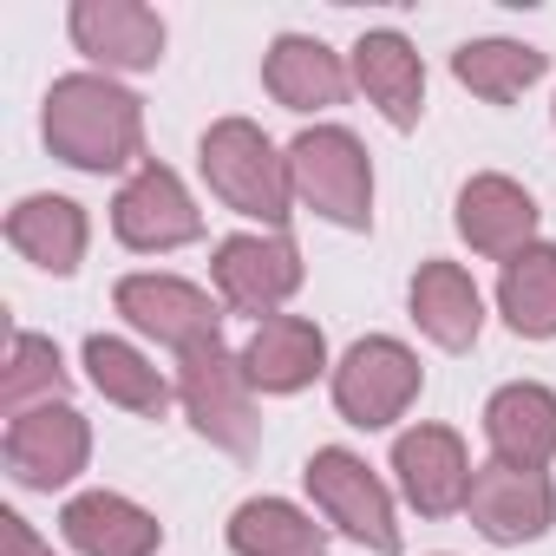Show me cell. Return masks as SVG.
<instances>
[{"instance_id":"cell-1","label":"cell","mask_w":556,"mask_h":556,"mask_svg":"<svg viewBox=\"0 0 556 556\" xmlns=\"http://www.w3.org/2000/svg\"><path fill=\"white\" fill-rule=\"evenodd\" d=\"M40 131L53 144L60 164L73 170H125L144 157V105L112 79V73H66L47 86L40 105Z\"/></svg>"},{"instance_id":"cell-2","label":"cell","mask_w":556,"mask_h":556,"mask_svg":"<svg viewBox=\"0 0 556 556\" xmlns=\"http://www.w3.org/2000/svg\"><path fill=\"white\" fill-rule=\"evenodd\" d=\"M197 164H203V184L223 210L282 236L289 203H295V177H289V151H275L255 118H216L197 144Z\"/></svg>"},{"instance_id":"cell-3","label":"cell","mask_w":556,"mask_h":556,"mask_svg":"<svg viewBox=\"0 0 556 556\" xmlns=\"http://www.w3.org/2000/svg\"><path fill=\"white\" fill-rule=\"evenodd\" d=\"M289 177H295L302 210H315L341 229L374 223V157L348 125H308L289 144Z\"/></svg>"},{"instance_id":"cell-4","label":"cell","mask_w":556,"mask_h":556,"mask_svg":"<svg viewBox=\"0 0 556 556\" xmlns=\"http://www.w3.org/2000/svg\"><path fill=\"white\" fill-rule=\"evenodd\" d=\"M302 478H308V497H315V510H321L328 530L354 536V543L374 549V556H400L393 491L380 484V471H374L361 452H348V445H321V452L308 458Z\"/></svg>"},{"instance_id":"cell-5","label":"cell","mask_w":556,"mask_h":556,"mask_svg":"<svg viewBox=\"0 0 556 556\" xmlns=\"http://www.w3.org/2000/svg\"><path fill=\"white\" fill-rule=\"evenodd\" d=\"M419 387H426L419 354L406 341H393V334H367L334 367V413L348 426H361V432H380V426H393V419L413 413Z\"/></svg>"},{"instance_id":"cell-6","label":"cell","mask_w":556,"mask_h":556,"mask_svg":"<svg viewBox=\"0 0 556 556\" xmlns=\"http://www.w3.org/2000/svg\"><path fill=\"white\" fill-rule=\"evenodd\" d=\"M177 400H184L190 426H197L210 445H223V452H255L262 419H255V380H249L242 354H229L223 341L184 354V361H177Z\"/></svg>"},{"instance_id":"cell-7","label":"cell","mask_w":556,"mask_h":556,"mask_svg":"<svg viewBox=\"0 0 556 556\" xmlns=\"http://www.w3.org/2000/svg\"><path fill=\"white\" fill-rule=\"evenodd\" d=\"M112 308L157 348H170L177 361L223 341V302L184 275H164V268H144V275H125L112 289Z\"/></svg>"},{"instance_id":"cell-8","label":"cell","mask_w":556,"mask_h":556,"mask_svg":"<svg viewBox=\"0 0 556 556\" xmlns=\"http://www.w3.org/2000/svg\"><path fill=\"white\" fill-rule=\"evenodd\" d=\"M210 275H216V302L236 308V315H282V302L302 289V249L275 229H242V236H223L216 255H210Z\"/></svg>"},{"instance_id":"cell-9","label":"cell","mask_w":556,"mask_h":556,"mask_svg":"<svg viewBox=\"0 0 556 556\" xmlns=\"http://www.w3.org/2000/svg\"><path fill=\"white\" fill-rule=\"evenodd\" d=\"M0 452H8V471L21 491H66L86 458H92V426L79 406L53 400V406H27L8 419V439H0Z\"/></svg>"},{"instance_id":"cell-10","label":"cell","mask_w":556,"mask_h":556,"mask_svg":"<svg viewBox=\"0 0 556 556\" xmlns=\"http://www.w3.org/2000/svg\"><path fill=\"white\" fill-rule=\"evenodd\" d=\"M112 236H118L125 249H138V255H170V249H184V242L203 236V210L190 203L184 177L151 157V164H138V170L125 177V190L112 197Z\"/></svg>"},{"instance_id":"cell-11","label":"cell","mask_w":556,"mask_h":556,"mask_svg":"<svg viewBox=\"0 0 556 556\" xmlns=\"http://www.w3.org/2000/svg\"><path fill=\"white\" fill-rule=\"evenodd\" d=\"M465 517L484 543H536L549 523H556V484L549 471H517V465H478L471 471V497H465Z\"/></svg>"},{"instance_id":"cell-12","label":"cell","mask_w":556,"mask_h":556,"mask_svg":"<svg viewBox=\"0 0 556 556\" xmlns=\"http://www.w3.org/2000/svg\"><path fill=\"white\" fill-rule=\"evenodd\" d=\"M471 452L452 426H406L393 439V478H400V497L419 510V517H452L465 510L471 497Z\"/></svg>"},{"instance_id":"cell-13","label":"cell","mask_w":556,"mask_h":556,"mask_svg":"<svg viewBox=\"0 0 556 556\" xmlns=\"http://www.w3.org/2000/svg\"><path fill=\"white\" fill-rule=\"evenodd\" d=\"M66 34L105 73H151L164 60V21L144 0H73Z\"/></svg>"},{"instance_id":"cell-14","label":"cell","mask_w":556,"mask_h":556,"mask_svg":"<svg viewBox=\"0 0 556 556\" xmlns=\"http://www.w3.org/2000/svg\"><path fill=\"white\" fill-rule=\"evenodd\" d=\"M458 236L478 249V255H491V262H510V255H523L530 242H536V197L517 184V177H504V170H478L465 190H458Z\"/></svg>"},{"instance_id":"cell-15","label":"cell","mask_w":556,"mask_h":556,"mask_svg":"<svg viewBox=\"0 0 556 556\" xmlns=\"http://www.w3.org/2000/svg\"><path fill=\"white\" fill-rule=\"evenodd\" d=\"M348 73H354V86L367 92V105H380V118H387L393 131H413V125H419V112H426V60L413 53L406 34H393V27L361 34Z\"/></svg>"},{"instance_id":"cell-16","label":"cell","mask_w":556,"mask_h":556,"mask_svg":"<svg viewBox=\"0 0 556 556\" xmlns=\"http://www.w3.org/2000/svg\"><path fill=\"white\" fill-rule=\"evenodd\" d=\"M262 86L275 105H289V112H334L354 86L348 60L315 40V34H282L268 53H262Z\"/></svg>"},{"instance_id":"cell-17","label":"cell","mask_w":556,"mask_h":556,"mask_svg":"<svg viewBox=\"0 0 556 556\" xmlns=\"http://www.w3.org/2000/svg\"><path fill=\"white\" fill-rule=\"evenodd\" d=\"M484 445L497 465L543 471L556 458V393L536 380H510L484 400Z\"/></svg>"},{"instance_id":"cell-18","label":"cell","mask_w":556,"mask_h":556,"mask_svg":"<svg viewBox=\"0 0 556 556\" xmlns=\"http://www.w3.org/2000/svg\"><path fill=\"white\" fill-rule=\"evenodd\" d=\"M242 367H249L255 393H302L328 367V334L308 315H268L242 341Z\"/></svg>"},{"instance_id":"cell-19","label":"cell","mask_w":556,"mask_h":556,"mask_svg":"<svg viewBox=\"0 0 556 556\" xmlns=\"http://www.w3.org/2000/svg\"><path fill=\"white\" fill-rule=\"evenodd\" d=\"M406 302H413V321H419V334L432 348H445V354L478 348V334H484V295H478V282L458 262H439V255L419 262Z\"/></svg>"},{"instance_id":"cell-20","label":"cell","mask_w":556,"mask_h":556,"mask_svg":"<svg viewBox=\"0 0 556 556\" xmlns=\"http://www.w3.org/2000/svg\"><path fill=\"white\" fill-rule=\"evenodd\" d=\"M60 530L79 556H157L164 549V523L118 491H79L60 510Z\"/></svg>"},{"instance_id":"cell-21","label":"cell","mask_w":556,"mask_h":556,"mask_svg":"<svg viewBox=\"0 0 556 556\" xmlns=\"http://www.w3.org/2000/svg\"><path fill=\"white\" fill-rule=\"evenodd\" d=\"M8 242H14L34 268H47V275H73V268L86 262L92 223H86V210H79L73 197L40 190V197H21V203L8 210Z\"/></svg>"},{"instance_id":"cell-22","label":"cell","mask_w":556,"mask_h":556,"mask_svg":"<svg viewBox=\"0 0 556 556\" xmlns=\"http://www.w3.org/2000/svg\"><path fill=\"white\" fill-rule=\"evenodd\" d=\"M229 549L236 556H321L328 523H315L289 497H249L229 510Z\"/></svg>"},{"instance_id":"cell-23","label":"cell","mask_w":556,"mask_h":556,"mask_svg":"<svg viewBox=\"0 0 556 556\" xmlns=\"http://www.w3.org/2000/svg\"><path fill=\"white\" fill-rule=\"evenodd\" d=\"M86 380H92L112 406H125V413H138V419H164V406L177 400V387H170L131 341H118V334H92V341H86Z\"/></svg>"},{"instance_id":"cell-24","label":"cell","mask_w":556,"mask_h":556,"mask_svg":"<svg viewBox=\"0 0 556 556\" xmlns=\"http://www.w3.org/2000/svg\"><path fill=\"white\" fill-rule=\"evenodd\" d=\"M543 73H549V53H536L530 40H465V47L452 53V79H458L465 92H478L484 105L523 99Z\"/></svg>"},{"instance_id":"cell-25","label":"cell","mask_w":556,"mask_h":556,"mask_svg":"<svg viewBox=\"0 0 556 556\" xmlns=\"http://www.w3.org/2000/svg\"><path fill=\"white\" fill-rule=\"evenodd\" d=\"M497 308L523 341H556V242H530L504 262Z\"/></svg>"},{"instance_id":"cell-26","label":"cell","mask_w":556,"mask_h":556,"mask_svg":"<svg viewBox=\"0 0 556 556\" xmlns=\"http://www.w3.org/2000/svg\"><path fill=\"white\" fill-rule=\"evenodd\" d=\"M66 367H60V348L47 341V334H14V348H8V374H0V406H8V419L14 413H27V406H53V400H66Z\"/></svg>"},{"instance_id":"cell-27","label":"cell","mask_w":556,"mask_h":556,"mask_svg":"<svg viewBox=\"0 0 556 556\" xmlns=\"http://www.w3.org/2000/svg\"><path fill=\"white\" fill-rule=\"evenodd\" d=\"M0 556H53V543H40V530L21 510H8L0 517Z\"/></svg>"}]
</instances>
